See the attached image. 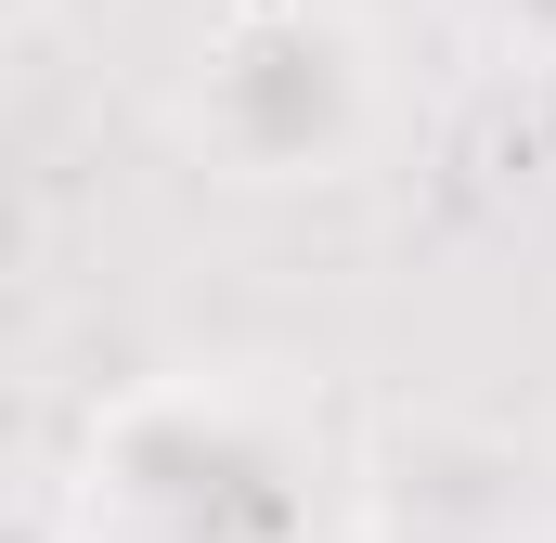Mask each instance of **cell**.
Returning <instances> with one entry per match:
<instances>
[{"instance_id":"obj_1","label":"cell","mask_w":556,"mask_h":543,"mask_svg":"<svg viewBox=\"0 0 556 543\" xmlns=\"http://www.w3.org/2000/svg\"><path fill=\"white\" fill-rule=\"evenodd\" d=\"M65 543H324V427L273 363H168L91 402Z\"/></svg>"},{"instance_id":"obj_2","label":"cell","mask_w":556,"mask_h":543,"mask_svg":"<svg viewBox=\"0 0 556 543\" xmlns=\"http://www.w3.org/2000/svg\"><path fill=\"white\" fill-rule=\"evenodd\" d=\"M168 130L194 168L247 181V194H311L350 181L389 130V52L363 13L337 0H233L168 91Z\"/></svg>"},{"instance_id":"obj_3","label":"cell","mask_w":556,"mask_h":543,"mask_svg":"<svg viewBox=\"0 0 556 543\" xmlns=\"http://www.w3.org/2000/svg\"><path fill=\"white\" fill-rule=\"evenodd\" d=\"M440 26L492 65V78H531L556 91V0H440Z\"/></svg>"}]
</instances>
